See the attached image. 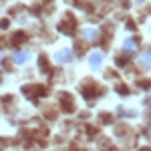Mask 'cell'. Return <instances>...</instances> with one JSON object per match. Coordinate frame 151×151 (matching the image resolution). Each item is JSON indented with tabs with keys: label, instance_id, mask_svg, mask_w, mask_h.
<instances>
[{
	"label": "cell",
	"instance_id": "obj_1",
	"mask_svg": "<svg viewBox=\"0 0 151 151\" xmlns=\"http://www.w3.org/2000/svg\"><path fill=\"white\" fill-rule=\"evenodd\" d=\"M81 91H83V95L89 99V105H93L95 103L93 99L103 93V89H101V87H99L95 81H85V83H83V89H81Z\"/></svg>",
	"mask_w": 151,
	"mask_h": 151
},
{
	"label": "cell",
	"instance_id": "obj_2",
	"mask_svg": "<svg viewBox=\"0 0 151 151\" xmlns=\"http://www.w3.org/2000/svg\"><path fill=\"white\" fill-rule=\"evenodd\" d=\"M22 93L26 95V97H30L32 101H36V97L47 95L48 89H47V87H42V85H22Z\"/></svg>",
	"mask_w": 151,
	"mask_h": 151
},
{
	"label": "cell",
	"instance_id": "obj_3",
	"mask_svg": "<svg viewBox=\"0 0 151 151\" xmlns=\"http://www.w3.org/2000/svg\"><path fill=\"white\" fill-rule=\"evenodd\" d=\"M75 30H77V20H73V16L67 14V16H65V20H60V22H58V32L75 35Z\"/></svg>",
	"mask_w": 151,
	"mask_h": 151
},
{
	"label": "cell",
	"instance_id": "obj_4",
	"mask_svg": "<svg viewBox=\"0 0 151 151\" xmlns=\"http://www.w3.org/2000/svg\"><path fill=\"white\" fill-rule=\"evenodd\" d=\"M58 99H60V109L65 113H70L75 111V103H73V97L69 93H58Z\"/></svg>",
	"mask_w": 151,
	"mask_h": 151
},
{
	"label": "cell",
	"instance_id": "obj_5",
	"mask_svg": "<svg viewBox=\"0 0 151 151\" xmlns=\"http://www.w3.org/2000/svg\"><path fill=\"white\" fill-rule=\"evenodd\" d=\"M55 60L57 63H70L73 60V55H70L69 50H58L57 55H55Z\"/></svg>",
	"mask_w": 151,
	"mask_h": 151
},
{
	"label": "cell",
	"instance_id": "obj_6",
	"mask_svg": "<svg viewBox=\"0 0 151 151\" xmlns=\"http://www.w3.org/2000/svg\"><path fill=\"white\" fill-rule=\"evenodd\" d=\"M89 63H91L93 69H99V67L103 65V55H101V52H93L91 58H89Z\"/></svg>",
	"mask_w": 151,
	"mask_h": 151
},
{
	"label": "cell",
	"instance_id": "obj_7",
	"mask_svg": "<svg viewBox=\"0 0 151 151\" xmlns=\"http://www.w3.org/2000/svg\"><path fill=\"white\" fill-rule=\"evenodd\" d=\"M26 38H28V36H26V35H24V32H22V30H20V32H16V35L12 36L10 45H12V47H16V45H22V42H24V40H26Z\"/></svg>",
	"mask_w": 151,
	"mask_h": 151
},
{
	"label": "cell",
	"instance_id": "obj_8",
	"mask_svg": "<svg viewBox=\"0 0 151 151\" xmlns=\"http://www.w3.org/2000/svg\"><path fill=\"white\" fill-rule=\"evenodd\" d=\"M28 57H30L28 52H24V50H18V52L14 55V63H26V60H28Z\"/></svg>",
	"mask_w": 151,
	"mask_h": 151
},
{
	"label": "cell",
	"instance_id": "obj_9",
	"mask_svg": "<svg viewBox=\"0 0 151 151\" xmlns=\"http://www.w3.org/2000/svg\"><path fill=\"white\" fill-rule=\"evenodd\" d=\"M115 133H117V137H125V135L129 133V127H127V125H117Z\"/></svg>",
	"mask_w": 151,
	"mask_h": 151
},
{
	"label": "cell",
	"instance_id": "obj_10",
	"mask_svg": "<svg viewBox=\"0 0 151 151\" xmlns=\"http://www.w3.org/2000/svg\"><path fill=\"white\" fill-rule=\"evenodd\" d=\"M38 63H40V70H45V73H48V70H50V67H48V60H47V57H45V55H40Z\"/></svg>",
	"mask_w": 151,
	"mask_h": 151
},
{
	"label": "cell",
	"instance_id": "obj_11",
	"mask_svg": "<svg viewBox=\"0 0 151 151\" xmlns=\"http://www.w3.org/2000/svg\"><path fill=\"white\" fill-rule=\"evenodd\" d=\"M85 38H87V40H95V38H97V30H95V28H87V30H85Z\"/></svg>",
	"mask_w": 151,
	"mask_h": 151
},
{
	"label": "cell",
	"instance_id": "obj_12",
	"mask_svg": "<svg viewBox=\"0 0 151 151\" xmlns=\"http://www.w3.org/2000/svg\"><path fill=\"white\" fill-rule=\"evenodd\" d=\"M101 123L111 125V123H113V115H109V113H101Z\"/></svg>",
	"mask_w": 151,
	"mask_h": 151
},
{
	"label": "cell",
	"instance_id": "obj_13",
	"mask_svg": "<svg viewBox=\"0 0 151 151\" xmlns=\"http://www.w3.org/2000/svg\"><path fill=\"white\" fill-rule=\"evenodd\" d=\"M75 48H77L79 52H85L89 47H87V42H85V40H77V42H75Z\"/></svg>",
	"mask_w": 151,
	"mask_h": 151
},
{
	"label": "cell",
	"instance_id": "obj_14",
	"mask_svg": "<svg viewBox=\"0 0 151 151\" xmlns=\"http://www.w3.org/2000/svg\"><path fill=\"white\" fill-rule=\"evenodd\" d=\"M117 93H119V95H127L129 93V87H127V85H123V83L117 85Z\"/></svg>",
	"mask_w": 151,
	"mask_h": 151
},
{
	"label": "cell",
	"instance_id": "obj_15",
	"mask_svg": "<svg viewBox=\"0 0 151 151\" xmlns=\"http://www.w3.org/2000/svg\"><path fill=\"white\" fill-rule=\"evenodd\" d=\"M97 133H99V131H97L95 127H87V137H89V139H95Z\"/></svg>",
	"mask_w": 151,
	"mask_h": 151
},
{
	"label": "cell",
	"instance_id": "obj_16",
	"mask_svg": "<svg viewBox=\"0 0 151 151\" xmlns=\"http://www.w3.org/2000/svg\"><path fill=\"white\" fill-rule=\"evenodd\" d=\"M115 60H117V65H119V67H121V65H127V57H125V55H119Z\"/></svg>",
	"mask_w": 151,
	"mask_h": 151
},
{
	"label": "cell",
	"instance_id": "obj_17",
	"mask_svg": "<svg viewBox=\"0 0 151 151\" xmlns=\"http://www.w3.org/2000/svg\"><path fill=\"white\" fill-rule=\"evenodd\" d=\"M8 26H10V22H8V18H2V20H0V28H4V30H6Z\"/></svg>",
	"mask_w": 151,
	"mask_h": 151
},
{
	"label": "cell",
	"instance_id": "obj_18",
	"mask_svg": "<svg viewBox=\"0 0 151 151\" xmlns=\"http://www.w3.org/2000/svg\"><path fill=\"white\" fill-rule=\"evenodd\" d=\"M139 87H141V89H149L151 81H139Z\"/></svg>",
	"mask_w": 151,
	"mask_h": 151
},
{
	"label": "cell",
	"instance_id": "obj_19",
	"mask_svg": "<svg viewBox=\"0 0 151 151\" xmlns=\"http://www.w3.org/2000/svg\"><path fill=\"white\" fill-rule=\"evenodd\" d=\"M12 101H14V99H12V95H6V97H4V103H6V105L12 103Z\"/></svg>",
	"mask_w": 151,
	"mask_h": 151
},
{
	"label": "cell",
	"instance_id": "obj_20",
	"mask_svg": "<svg viewBox=\"0 0 151 151\" xmlns=\"http://www.w3.org/2000/svg\"><path fill=\"white\" fill-rule=\"evenodd\" d=\"M101 145H103V147H111V143H109L107 139H101Z\"/></svg>",
	"mask_w": 151,
	"mask_h": 151
}]
</instances>
